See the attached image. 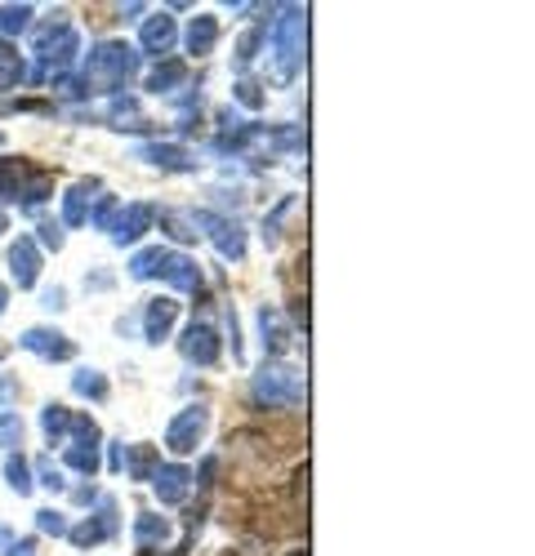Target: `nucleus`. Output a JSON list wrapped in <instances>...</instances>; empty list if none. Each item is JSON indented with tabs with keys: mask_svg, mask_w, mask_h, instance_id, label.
Masks as SVG:
<instances>
[{
	"mask_svg": "<svg viewBox=\"0 0 535 556\" xmlns=\"http://www.w3.org/2000/svg\"><path fill=\"white\" fill-rule=\"evenodd\" d=\"M36 481H40L45 490L63 494V490H67V468H63V463H54V458H36Z\"/></svg>",
	"mask_w": 535,
	"mask_h": 556,
	"instance_id": "30",
	"label": "nucleus"
},
{
	"mask_svg": "<svg viewBox=\"0 0 535 556\" xmlns=\"http://www.w3.org/2000/svg\"><path fill=\"white\" fill-rule=\"evenodd\" d=\"M188 54L192 59H206V54H214V45H219V18L214 14H197L192 23H188Z\"/></svg>",
	"mask_w": 535,
	"mask_h": 556,
	"instance_id": "21",
	"label": "nucleus"
},
{
	"mask_svg": "<svg viewBox=\"0 0 535 556\" xmlns=\"http://www.w3.org/2000/svg\"><path fill=\"white\" fill-rule=\"evenodd\" d=\"M76 50H80L76 27L67 23V14H54V18L45 23V27H36V31H32V59H36L32 80L40 85V80H54V76H63V72L72 67Z\"/></svg>",
	"mask_w": 535,
	"mask_h": 556,
	"instance_id": "2",
	"label": "nucleus"
},
{
	"mask_svg": "<svg viewBox=\"0 0 535 556\" xmlns=\"http://www.w3.org/2000/svg\"><path fill=\"white\" fill-rule=\"evenodd\" d=\"M23 441V419L14 409H0V450H14Z\"/></svg>",
	"mask_w": 535,
	"mask_h": 556,
	"instance_id": "34",
	"label": "nucleus"
},
{
	"mask_svg": "<svg viewBox=\"0 0 535 556\" xmlns=\"http://www.w3.org/2000/svg\"><path fill=\"white\" fill-rule=\"evenodd\" d=\"M206 428H210V409L206 405H184L170 419V428H165V450L174 454V458H188V454H197V445L206 441Z\"/></svg>",
	"mask_w": 535,
	"mask_h": 556,
	"instance_id": "5",
	"label": "nucleus"
},
{
	"mask_svg": "<svg viewBox=\"0 0 535 556\" xmlns=\"http://www.w3.org/2000/svg\"><path fill=\"white\" fill-rule=\"evenodd\" d=\"M233 89H237V103H241V108H250V112L263 108V94H259V85H254V80H237Z\"/></svg>",
	"mask_w": 535,
	"mask_h": 556,
	"instance_id": "35",
	"label": "nucleus"
},
{
	"mask_svg": "<svg viewBox=\"0 0 535 556\" xmlns=\"http://www.w3.org/2000/svg\"><path fill=\"white\" fill-rule=\"evenodd\" d=\"M10 227V218H5V210H0V231H5Z\"/></svg>",
	"mask_w": 535,
	"mask_h": 556,
	"instance_id": "44",
	"label": "nucleus"
},
{
	"mask_svg": "<svg viewBox=\"0 0 535 556\" xmlns=\"http://www.w3.org/2000/svg\"><path fill=\"white\" fill-rule=\"evenodd\" d=\"M40 299H45V307H50V312H63V307H67V290H63V286H54V290H45Z\"/></svg>",
	"mask_w": 535,
	"mask_h": 556,
	"instance_id": "38",
	"label": "nucleus"
},
{
	"mask_svg": "<svg viewBox=\"0 0 535 556\" xmlns=\"http://www.w3.org/2000/svg\"><path fill=\"white\" fill-rule=\"evenodd\" d=\"M5 481H10V490H14L18 498H27V494H32V485H36V481H32V463H27L23 454H10V458H5Z\"/></svg>",
	"mask_w": 535,
	"mask_h": 556,
	"instance_id": "27",
	"label": "nucleus"
},
{
	"mask_svg": "<svg viewBox=\"0 0 535 556\" xmlns=\"http://www.w3.org/2000/svg\"><path fill=\"white\" fill-rule=\"evenodd\" d=\"M40 428H45V437H50V445H63L67 441V428H72V409L59 405V401H50V405L40 409Z\"/></svg>",
	"mask_w": 535,
	"mask_h": 556,
	"instance_id": "25",
	"label": "nucleus"
},
{
	"mask_svg": "<svg viewBox=\"0 0 535 556\" xmlns=\"http://www.w3.org/2000/svg\"><path fill=\"white\" fill-rule=\"evenodd\" d=\"M10 271H14L18 290H32V286L40 281V245H36L32 237H18V241L10 245Z\"/></svg>",
	"mask_w": 535,
	"mask_h": 556,
	"instance_id": "15",
	"label": "nucleus"
},
{
	"mask_svg": "<svg viewBox=\"0 0 535 556\" xmlns=\"http://www.w3.org/2000/svg\"><path fill=\"white\" fill-rule=\"evenodd\" d=\"M259 334H263V352L268 356H286L295 343V330L286 326V316L277 307H263L259 312Z\"/></svg>",
	"mask_w": 535,
	"mask_h": 556,
	"instance_id": "16",
	"label": "nucleus"
},
{
	"mask_svg": "<svg viewBox=\"0 0 535 556\" xmlns=\"http://www.w3.org/2000/svg\"><path fill=\"white\" fill-rule=\"evenodd\" d=\"M0 143H5V134H0Z\"/></svg>",
	"mask_w": 535,
	"mask_h": 556,
	"instance_id": "46",
	"label": "nucleus"
},
{
	"mask_svg": "<svg viewBox=\"0 0 535 556\" xmlns=\"http://www.w3.org/2000/svg\"><path fill=\"white\" fill-rule=\"evenodd\" d=\"M10 543H14V534H10L5 526H0V547H10Z\"/></svg>",
	"mask_w": 535,
	"mask_h": 556,
	"instance_id": "43",
	"label": "nucleus"
},
{
	"mask_svg": "<svg viewBox=\"0 0 535 556\" xmlns=\"http://www.w3.org/2000/svg\"><path fill=\"white\" fill-rule=\"evenodd\" d=\"M32 18H36V10H32V5H0V40L27 31V23H32Z\"/></svg>",
	"mask_w": 535,
	"mask_h": 556,
	"instance_id": "29",
	"label": "nucleus"
},
{
	"mask_svg": "<svg viewBox=\"0 0 535 556\" xmlns=\"http://www.w3.org/2000/svg\"><path fill=\"white\" fill-rule=\"evenodd\" d=\"M192 485H197V472H192V468H184V463H161V468L152 472V490H157V498H161L165 507L188 503Z\"/></svg>",
	"mask_w": 535,
	"mask_h": 556,
	"instance_id": "8",
	"label": "nucleus"
},
{
	"mask_svg": "<svg viewBox=\"0 0 535 556\" xmlns=\"http://www.w3.org/2000/svg\"><path fill=\"white\" fill-rule=\"evenodd\" d=\"M14 392H18L14 379H0V401H14Z\"/></svg>",
	"mask_w": 535,
	"mask_h": 556,
	"instance_id": "41",
	"label": "nucleus"
},
{
	"mask_svg": "<svg viewBox=\"0 0 535 556\" xmlns=\"http://www.w3.org/2000/svg\"><path fill=\"white\" fill-rule=\"evenodd\" d=\"M72 392L76 396H89V401H108V379L99 369H76L72 375Z\"/></svg>",
	"mask_w": 535,
	"mask_h": 556,
	"instance_id": "28",
	"label": "nucleus"
},
{
	"mask_svg": "<svg viewBox=\"0 0 535 556\" xmlns=\"http://www.w3.org/2000/svg\"><path fill=\"white\" fill-rule=\"evenodd\" d=\"M121 450H125L121 441H112V445H108V468H112V472H121Z\"/></svg>",
	"mask_w": 535,
	"mask_h": 556,
	"instance_id": "40",
	"label": "nucleus"
},
{
	"mask_svg": "<svg viewBox=\"0 0 535 556\" xmlns=\"http://www.w3.org/2000/svg\"><path fill=\"white\" fill-rule=\"evenodd\" d=\"M116 210H121V201L116 197H95V205H89V227H99V231H112V218H116Z\"/></svg>",
	"mask_w": 535,
	"mask_h": 556,
	"instance_id": "32",
	"label": "nucleus"
},
{
	"mask_svg": "<svg viewBox=\"0 0 535 556\" xmlns=\"http://www.w3.org/2000/svg\"><path fill=\"white\" fill-rule=\"evenodd\" d=\"M286 556H308V552H303V547H295V552H286Z\"/></svg>",
	"mask_w": 535,
	"mask_h": 556,
	"instance_id": "45",
	"label": "nucleus"
},
{
	"mask_svg": "<svg viewBox=\"0 0 535 556\" xmlns=\"http://www.w3.org/2000/svg\"><path fill=\"white\" fill-rule=\"evenodd\" d=\"M178 352H184V361H192V365H214L223 343H219V334L206 326V320H192V326L184 330V339H178Z\"/></svg>",
	"mask_w": 535,
	"mask_h": 556,
	"instance_id": "12",
	"label": "nucleus"
},
{
	"mask_svg": "<svg viewBox=\"0 0 535 556\" xmlns=\"http://www.w3.org/2000/svg\"><path fill=\"white\" fill-rule=\"evenodd\" d=\"M18 343H23L32 356H40V361H72V356H76L72 339L59 334V330H50V326H32V330H23Z\"/></svg>",
	"mask_w": 535,
	"mask_h": 556,
	"instance_id": "11",
	"label": "nucleus"
},
{
	"mask_svg": "<svg viewBox=\"0 0 535 556\" xmlns=\"http://www.w3.org/2000/svg\"><path fill=\"white\" fill-rule=\"evenodd\" d=\"M148 89L152 94H174V89H188V67L184 63H157L152 72H148Z\"/></svg>",
	"mask_w": 535,
	"mask_h": 556,
	"instance_id": "23",
	"label": "nucleus"
},
{
	"mask_svg": "<svg viewBox=\"0 0 535 556\" xmlns=\"http://www.w3.org/2000/svg\"><path fill=\"white\" fill-rule=\"evenodd\" d=\"M174 40H178V27H174V18H170L165 10H157L152 18H144L139 50H144L148 59H165V54L174 50Z\"/></svg>",
	"mask_w": 535,
	"mask_h": 556,
	"instance_id": "13",
	"label": "nucleus"
},
{
	"mask_svg": "<svg viewBox=\"0 0 535 556\" xmlns=\"http://www.w3.org/2000/svg\"><path fill=\"white\" fill-rule=\"evenodd\" d=\"M36 530L40 534H54V539H67L72 521H67V513H59V507H40V513H36Z\"/></svg>",
	"mask_w": 535,
	"mask_h": 556,
	"instance_id": "31",
	"label": "nucleus"
},
{
	"mask_svg": "<svg viewBox=\"0 0 535 556\" xmlns=\"http://www.w3.org/2000/svg\"><path fill=\"white\" fill-rule=\"evenodd\" d=\"M174 320H178V303H174L170 294L148 299V303H144V339H148V343H165L170 330H174Z\"/></svg>",
	"mask_w": 535,
	"mask_h": 556,
	"instance_id": "14",
	"label": "nucleus"
},
{
	"mask_svg": "<svg viewBox=\"0 0 535 556\" xmlns=\"http://www.w3.org/2000/svg\"><path fill=\"white\" fill-rule=\"evenodd\" d=\"M32 178V165L27 161H14V156H0V201H18L23 188Z\"/></svg>",
	"mask_w": 535,
	"mask_h": 556,
	"instance_id": "22",
	"label": "nucleus"
},
{
	"mask_svg": "<svg viewBox=\"0 0 535 556\" xmlns=\"http://www.w3.org/2000/svg\"><path fill=\"white\" fill-rule=\"evenodd\" d=\"M139 161L161 165V169H178V174L197 169V156H192L188 148H178V143H144V148H139Z\"/></svg>",
	"mask_w": 535,
	"mask_h": 556,
	"instance_id": "19",
	"label": "nucleus"
},
{
	"mask_svg": "<svg viewBox=\"0 0 535 556\" xmlns=\"http://www.w3.org/2000/svg\"><path fill=\"white\" fill-rule=\"evenodd\" d=\"M192 218H197V231L214 241V250H219L223 258H233V263L246 258V231H241L237 218H228V214H210V210H192Z\"/></svg>",
	"mask_w": 535,
	"mask_h": 556,
	"instance_id": "6",
	"label": "nucleus"
},
{
	"mask_svg": "<svg viewBox=\"0 0 535 556\" xmlns=\"http://www.w3.org/2000/svg\"><path fill=\"white\" fill-rule=\"evenodd\" d=\"M259 45H268V27H250V31L241 36V45H237V67H241V72H246L250 63H254Z\"/></svg>",
	"mask_w": 535,
	"mask_h": 556,
	"instance_id": "33",
	"label": "nucleus"
},
{
	"mask_svg": "<svg viewBox=\"0 0 535 556\" xmlns=\"http://www.w3.org/2000/svg\"><path fill=\"white\" fill-rule=\"evenodd\" d=\"M152 281H165V286L188 290V294H201V290H206L201 267H197L188 254H178V250H161V263H157V276H152Z\"/></svg>",
	"mask_w": 535,
	"mask_h": 556,
	"instance_id": "7",
	"label": "nucleus"
},
{
	"mask_svg": "<svg viewBox=\"0 0 535 556\" xmlns=\"http://www.w3.org/2000/svg\"><path fill=\"white\" fill-rule=\"evenodd\" d=\"M134 72H139V50H129L125 40H103V45H95V50H89L80 80H85V89H89V99H95V94L116 99L121 89L134 80Z\"/></svg>",
	"mask_w": 535,
	"mask_h": 556,
	"instance_id": "1",
	"label": "nucleus"
},
{
	"mask_svg": "<svg viewBox=\"0 0 535 556\" xmlns=\"http://www.w3.org/2000/svg\"><path fill=\"white\" fill-rule=\"evenodd\" d=\"M157 223L170 231L174 241H197L201 231H197V218H192V210H161L157 214Z\"/></svg>",
	"mask_w": 535,
	"mask_h": 556,
	"instance_id": "26",
	"label": "nucleus"
},
{
	"mask_svg": "<svg viewBox=\"0 0 535 556\" xmlns=\"http://www.w3.org/2000/svg\"><path fill=\"white\" fill-rule=\"evenodd\" d=\"M95 192H99V178H80V182H72L67 197H63V227H80V223L89 218Z\"/></svg>",
	"mask_w": 535,
	"mask_h": 556,
	"instance_id": "18",
	"label": "nucleus"
},
{
	"mask_svg": "<svg viewBox=\"0 0 535 556\" xmlns=\"http://www.w3.org/2000/svg\"><path fill=\"white\" fill-rule=\"evenodd\" d=\"M157 468H161L157 445L139 441V445H125V450H121V472H125L129 481H152V472H157Z\"/></svg>",
	"mask_w": 535,
	"mask_h": 556,
	"instance_id": "17",
	"label": "nucleus"
},
{
	"mask_svg": "<svg viewBox=\"0 0 535 556\" xmlns=\"http://www.w3.org/2000/svg\"><path fill=\"white\" fill-rule=\"evenodd\" d=\"M36 231H40L36 241H40L45 250H63V223H40Z\"/></svg>",
	"mask_w": 535,
	"mask_h": 556,
	"instance_id": "36",
	"label": "nucleus"
},
{
	"mask_svg": "<svg viewBox=\"0 0 535 556\" xmlns=\"http://www.w3.org/2000/svg\"><path fill=\"white\" fill-rule=\"evenodd\" d=\"M170 534H174V526L165 517H157V513H139V517H134V547H139V552L165 547Z\"/></svg>",
	"mask_w": 535,
	"mask_h": 556,
	"instance_id": "20",
	"label": "nucleus"
},
{
	"mask_svg": "<svg viewBox=\"0 0 535 556\" xmlns=\"http://www.w3.org/2000/svg\"><path fill=\"white\" fill-rule=\"evenodd\" d=\"M152 223H157V210H152V205L129 201V205H121L116 218H112V241H116V245H139L144 231H152Z\"/></svg>",
	"mask_w": 535,
	"mask_h": 556,
	"instance_id": "9",
	"label": "nucleus"
},
{
	"mask_svg": "<svg viewBox=\"0 0 535 556\" xmlns=\"http://www.w3.org/2000/svg\"><path fill=\"white\" fill-rule=\"evenodd\" d=\"M268 40H273V80L277 85H290L303 67V45H308V10L303 5H282V18L273 23V31H268Z\"/></svg>",
	"mask_w": 535,
	"mask_h": 556,
	"instance_id": "3",
	"label": "nucleus"
},
{
	"mask_svg": "<svg viewBox=\"0 0 535 556\" xmlns=\"http://www.w3.org/2000/svg\"><path fill=\"white\" fill-rule=\"evenodd\" d=\"M5 307H10V286H0V316H5Z\"/></svg>",
	"mask_w": 535,
	"mask_h": 556,
	"instance_id": "42",
	"label": "nucleus"
},
{
	"mask_svg": "<svg viewBox=\"0 0 535 556\" xmlns=\"http://www.w3.org/2000/svg\"><path fill=\"white\" fill-rule=\"evenodd\" d=\"M112 534H116V503H112V498H99V513L85 517L80 526L67 530V539H72L76 547H99V543H108Z\"/></svg>",
	"mask_w": 535,
	"mask_h": 556,
	"instance_id": "10",
	"label": "nucleus"
},
{
	"mask_svg": "<svg viewBox=\"0 0 535 556\" xmlns=\"http://www.w3.org/2000/svg\"><path fill=\"white\" fill-rule=\"evenodd\" d=\"M290 481H295V485H290V490H295V507L303 513V507H308V463H299Z\"/></svg>",
	"mask_w": 535,
	"mask_h": 556,
	"instance_id": "37",
	"label": "nucleus"
},
{
	"mask_svg": "<svg viewBox=\"0 0 535 556\" xmlns=\"http://www.w3.org/2000/svg\"><path fill=\"white\" fill-rule=\"evenodd\" d=\"M32 552H36V543H32V539H14V543L5 547V556H32Z\"/></svg>",
	"mask_w": 535,
	"mask_h": 556,
	"instance_id": "39",
	"label": "nucleus"
},
{
	"mask_svg": "<svg viewBox=\"0 0 535 556\" xmlns=\"http://www.w3.org/2000/svg\"><path fill=\"white\" fill-rule=\"evenodd\" d=\"M303 392H308L303 369H295L286 361H268L259 375L250 379V401L259 409H299L303 405Z\"/></svg>",
	"mask_w": 535,
	"mask_h": 556,
	"instance_id": "4",
	"label": "nucleus"
},
{
	"mask_svg": "<svg viewBox=\"0 0 535 556\" xmlns=\"http://www.w3.org/2000/svg\"><path fill=\"white\" fill-rule=\"evenodd\" d=\"M63 468H72V472H80V477H95V472L103 468L99 445H76V441H67V445H63Z\"/></svg>",
	"mask_w": 535,
	"mask_h": 556,
	"instance_id": "24",
	"label": "nucleus"
}]
</instances>
